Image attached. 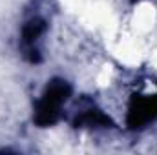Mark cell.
<instances>
[{"mask_svg": "<svg viewBox=\"0 0 157 155\" xmlns=\"http://www.w3.org/2000/svg\"><path fill=\"white\" fill-rule=\"evenodd\" d=\"M73 95V88L64 78H51L42 89L33 106V122L40 128L55 126L62 120L66 104Z\"/></svg>", "mask_w": 157, "mask_h": 155, "instance_id": "1", "label": "cell"}, {"mask_svg": "<svg viewBox=\"0 0 157 155\" xmlns=\"http://www.w3.org/2000/svg\"><path fill=\"white\" fill-rule=\"evenodd\" d=\"M126 126L133 131L144 130L157 120V91L135 93L126 108Z\"/></svg>", "mask_w": 157, "mask_h": 155, "instance_id": "2", "label": "cell"}, {"mask_svg": "<svg viewBox=\"0 0 157 155\" xmlns=\"http://www.w3.org/2000/svg\"><path fill=\"white\" fill-rule=\"evenodd\" d=\"M48 33V22L39 15L29 17L22 28H20V44H22V53L28 57L29 62H39L40 60V42L42 37Z\"/></svg>", "mask_w": 157, "mask_h": 155, "instance_id": "3", "label": "cell"}, {"mask_svg": "<svg viewBox=\"0 0 157 155\" xmlns=\"http://www.w3.org/2000/svg\"><path fill=\"white\" fill-rule=\"evenodd\" d=\"M73 124L77 128H91V130H99V128H110L112 126V119L108 113L99 108L93 102L82 104L78 106L77 112L73 113Z\"/></svg>", "mask_w": 157, "mask_h": 155, "instance_id": "4", "label": "cell"}]
</instances>
